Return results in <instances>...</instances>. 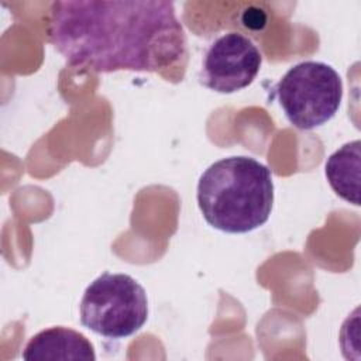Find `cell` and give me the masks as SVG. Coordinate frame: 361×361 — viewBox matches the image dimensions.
Returning a JSON list of instances; mask_svg holds the SVG:
<instances>
[{"instance_id":"cell-1","label":"cell","mask_w":361,"mask_h":361,"mask_svg":"<svg viewBox=\"0 0 361 361\" xmlns=\"http://www.w3.org/2000/svg\"><path fill=\"white\" fill-rule=\"evenodd\" d=\"M48 34L71 66L92 72H159L186 52L173 3L162 0L55 1Z\"/></svg>"},{"instance_id":"cell-2","label":"cell","mask_w":361,"mask_h":361,"mask_svg":"<svg viewBox=\"0 0 361 361\" xmlns=\"http://www.w3.org/2000/svg\"><path fill=\"white\" fill-rule=\"evenodd\" d=\"M196 199L212 227L230 234L248 233L269 219L274 204L272 173L252 157L221 158L200 175Z\"/></svg>"},{"instance_id":"cell-3","label":"cell","mask_w":361,"mask_h":361,"mask_svg":"<svg viewBox=\"0 0 361 361\" xmlns=\"http://www.w3.org/2000/svg\"><path fill=\"white\" fill-rule=\"evenodd\" d=\"M80 323L107 338L135 334L148 319L145 289L127 274L104 272L85 289Z\"/></svg>"},{"instance_id":"cell-4","label":"cell","mask_w":361,"mask_h":361,"mask_svg":"<svg viewBox=\"0 0 361 361\" xmlns=\"http://www.w3.org/2000/svg\"><path fill=\"white\" fill-rule=\"evenodd\" d=\"M274 90L289 123L305 131L330 121L343 99L340 75L333 66L319 61L293 65Z\"/></svg>"},{"instance_id":"cell-5","label":"cell","mask_w":361,"mask_h":361,"mask_svg":"<svg viewBox=\"0 0 361 361\" xmlns=\"http://www.w3.org/2000/svg\"><path fill=\"white\" fill-rule=\"evenodd\" d=\"M262 63V54L247 35L230 31L206 49L199 82L217 93H234L250 86Z\"/></svg>"},{"instance_id":"cell-6","label":"cell","mask_w":361,"mask_h":361,"mask_svg":"<svg viewBox=\"0 0 361 361\" xmlns=\"http://www.w3.org/2000/svg\"><path fill=\"white\" fill-rule=\"evenodd\" d=\"M27 361H94L93 344L79 331L55 326L41 330L23 350Z\"/></svg>"},{"instance_id":"cell-7","label":"cell","mask_w":361,"mask_h":361,"mask_svg":"<svg viewBox=\"0 0 361 361\" xmlns=\"http://www.w3.org/2000/svg\"><path fill=\"white\" fill-rule=\"evenodd\" d=\"M361 142L354 140L341 145L326 161L324 173L329 185L343 200L360 206Z\"/></svg>"}]
</instances>
